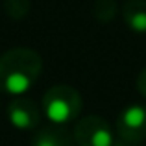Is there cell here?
<instances>
[{"label":"cell","instance_id":"cell-6","mask_svg":"<svg viewBox=\"0 0 146 146\" xmlns=\"http://www.w3.org/2000/svg\"><path fill=\"white\" fill-rule=\"evenodd\" d=\"M122 21L133 33H146V0H126L122 6Z\"/></svg>","mask_w":146,"mask_h":146},{"label":"cell","instance_id":"cell-4","mask_svg":"<svg viewBox=\"0 0 146 146\" xmlns=\"http://www.w3.org/2000/svg\"><path fill=\"white\" fill-rule=\"evenodd\" d=\"M115 133L120 141L131 146L146 141V107L141 104L124 107L115 120Z\"/></svg>","mask_w":146,"mask_h":146},{"label":"cell","instance_id":"cell-8","mask_svg":"<svg viewBox=\"0 0 146 146\" xmlns=\"http://www.w3.org/2000/svg\"><path fill=\"white\" fill-rule=\"evenodd\" d=\"M93 13L100 22H109L117 15V4H115V0H96Z\"/></svg>","mask_w":146,"mask_h":146},{"label":"cell","instance_id":"cell-9","mask_svg":"<svg viewBox=\"0 0 146 146\" xmlns=\"http://www.w3.org/2000/svg\"><path fill=\"white\" fill-rule=\"evenodd\" d=\"M4 9L15 21H21L30 13V0H6Z\"/></svg>","mask_w":146,"mask_h":146},{"label":"cell","instance_id":"cell-7","mask_svg":"<svg viewBox=\"0 0 146 146\" xmlns=\"http://www.w3.org/2000/svg\"><path fill=\"white\" fill-rule=\"evenodd\" d=\"M32 146H76L74 135L61 126H50L43 128L33 135Z\"/></svg>","mask_w":146,"mask_h":146},{"label":"cell","instance_id":"cell-3","mask_svg":"<svg viewBox=\"0 0 146 146\" xmlns=\"http://www.w3.org/2000/svg\"><path fill=\"white\" fill-rule=\"evenodd\" d=\"M72 135L76 146H131L118 139L109 122L98 115L82 117L76 122Z\"/></svg>","mask_w":146,"mask_h":146},{"label":"cell","instance_id":"cell-5","mask_svg":"<svg viewBox=\"0 0 146 146\" xmlns=\"http://www.w3.org/2000/svg\"><path fill=\"white\" fill-rule=\"evenodd\" d=\"M7 118L17 129H33L39 126L41 109L33 100L26 96H17L7 106Z\"/></svg>","mask_w":146,"mask_h":146},{"label":"cell","instance_id":"cell-10","mask_svg":"<svg viewBox=\"0 0 146 146\" xmlns=\"http://www.w3.org/2000/svg\"><path fill=\"white\" fill-rule=\"evenodd\" d=\"M137 91L146 98V68H143L137 76Z\"/></svg>","mask_w":146,"mask_h":146},{"label":"cell","instance_id":"cell-2","mask_svg":"<svg viewBox=\"0 0 146 146\" xmlns=\"http://www.w3.org/2000/svg\"><path fill=\"white\" fill-rule=\"evenodd\" d=\"M82 94L70 85H54L44 93L41 111L54 126H65L82 113Z\"/></svg>","mask_w":146,"mask_h":146},{"label":"cell","instance_id":"cell-1","mask_svg":"<svg viewBox=\"0 0 146 146\" xmlns=\"http://www.w3.org/2000/svg\"><path fill=\"white\" fill-rule=\"evenodd\" d=\"M43 72V59L32 48L17 46L0 56V91L13 96L26 94Z\"/></svg>","mask_w":146,"mask_h":146}]
</instances>
